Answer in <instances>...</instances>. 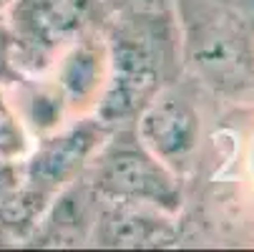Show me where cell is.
<instances>
[{
    "label": "cell",
    "mask_w": 254,
    "mask_h": 252,
    "mask_svg": "<svg viewBox=\"0 0 254 252\" xmlns=\"http://www.w3.org/2000/svg\"><path fill=\"white\" fill-rule=\"evenodd\" d=\"M108 63L111 76L98 103V121L119 124L141 114L143 106L156 96L161 61L149 30L138 25H121L111 35Z\"/></svg>",
    "instance_id": "obj_1"
},
{
    "label": "cell",
    "mask_w": 254,
    "mask_h": 252,
    "mask_svg": "<svg viewBox=\"0 0 254 252\" xmlns=\"http://www.w3.org/2000/svg\"><path fill=\"white\" fill-rule=\"evenodd\" d=\"M93 187L98 194L124 204H154L161 209L179 207V184L169 169L131 134L116 136L103 149Z\"/></svg>",
    "instance_id": "obj_2"
},
{
    "label": "cell",
    "mask_w": 254,
    "mask_h": 252,
    "mask_svg": "<svg viewBox=\"0 0 254 252\" xmlns=\"http://www.w3.org/2000/svg\"><path fill=\"white\" fill-rule=\"evenodd\" d=\"M189 61L196 74L216 88H239L252 81L254 53L244 23L237 18H211L189 33Z\"/></svg>",
    "instance_id": "obj_3"
},
{
    "label": "cell",
    "mask_w": 254,
    "mask_h": 252,
    "mask_svg": "<svg viewBox=\"0 0 254 252\" xmlns=\"http://www.w3.org/2000/svg\"><path fill=\"white\" fill-rule=\"evenodd\" d=\"M96 0H15L13 41L28 58H48L88 25Z\"/></svg>",
    "instance_id": "obj_4"
},
{
    "label": "cell",
    "mask_w": 254,
    "mask_h": 252,
    "mask_svg": "<svg viewBox=\"0 0 254 252\" xmlns=\"http://www.w3.org/2000/svg\"><path fill=\"white\" fill-rule=\"evenodd\" d=\"M101 121H81L78 126H70L68 131L46 139L25 164L28 187L53 197L63 184L73 182L86 159L96 152V147H101Z\"/></svg>",
    "instance_id": "obj_5"
},
{
    "label": "cell",
    "mask_w": 254,
    "mask_h": 252,
    "mask_svg": "<svg viewBox=\"0 0 254 252\" xmlns=\"http://www.w3.org/2000/svg\"><path fill=\"white\" fill-rule=\"evenodd\" d=\"M199 114L179 96H154L141 109L138 136L156 159L176 164L187 159L199 141Z\"/></svg>",
    "instance_id": "obj_6"
},
{
    "label": "cell",
    "mask_w": 254,
    "mask_h": 252,
    "mask_svg": "<svg viewBox=\"0 0 254 252\" xmlns=\"http://www.w3.org/2000/svg\"><path fill=\"white\" fill-rule=\"evenodd\" d=\"M176 230L169 220L136 209H114L103 217L101 242L114 247H156L174 242Z\"/></svg>",
    "instance_id": "obj_7"
},
{
    "label": "cell",
    "mask_w": 254,
    "mask_h": 252,
    "mask_svg": "<svg viewBox=\"0 0 254 252\" xmlns=\"http://www.w3.org/2000/svg\"><path fill=\"white\" fill-rule=\"evenodd\" d=\"M106 51L96 43H81L58 66V91L70 103H83L93 98L103 81Z\"/></svg>",
    "instance_id": "obj_8"
},
{
    "label": "cell",
    "mask_w": 254,
    "mask_h": 252,
    "mask_svg": "<svg viewBox=\"0 0 254 252\" xmlns=\"http://www.w3.org/2000/svg\"><path fill=\"white\" fill-rule=\"evenodd\" d=\"M28 152L25 129L0 91V162H15Z\"/></svg>",
    "instance_id": "obj_9"
},
{
    "label": "cell",
    "mask_w": 254,
    "mask_h": 252,
    "mask_svg": "<svg viewBox=\"0 0 254 252\" xmlns=\"http://www.w3.org/2000/svg\"><path fill=\"white\" fill-rule=\"evenodd\" d=\"M63 111V93L61 91H41L30 98V119L35 129H53L61 121Z\"/></svg>",
    "instance_id": "obj_10"
},
{
    "label": "cell",
    "mask_w": 254,
    "mask_h": 252,
    "mask_svg": "<svg viewBox=\"0 0 254 252\" xmlns=\"http://www.w3.org/2000/svg\"><path fill=\"white\" fill-rule=\"evenodd\" d=\"M13 51H15L13 33L0 25V79H15V74H13Z\"/></svg>",
    "instance_id": "obj_11"
},
{
    "label": "cell",
    "mask_w": 254,
    "mask_h": 252,
    "mask_svg": "<svg viewBox=\"0 0 254 252\" xmlns=\"http://www.w3.org/2000/svg\"><path fill=\"white\" fill-rule=\"evenodd\" d=\"M18 189H20V169L15 167V162H0V202H5Z\"/></svg>",
    "instance_id": "obj_12"
},
{
    "label": "cell",
    "mask_w": 254,
    "mask_h": 252,
    "mask_svg": "<svg viewBox=\"0 0 254 252\" xmlns=\"http://www.w3.org/2000/svg\"><path fill=\"white\" fill-rule=\"evenodd\" d=\"M239 5H242V10L254 20V0H239Z\"/></svg>",
    "instance_id": "obj_13"
},
{
    "label": "cell",
    "mask_w": 254,
    "mask_h": 252,
    "mask_svg": "<svg viewBox=\"0 0 254 252\" xmlns=\"http://www.w3.org/2000/svg\"><path fill=\"white\" fill-rule=\"evenodd\" d=\"M5 5H8V0H0V10H3Z\"/></svg>",
    "instance_id": "obj_14"
}]
</instances>
